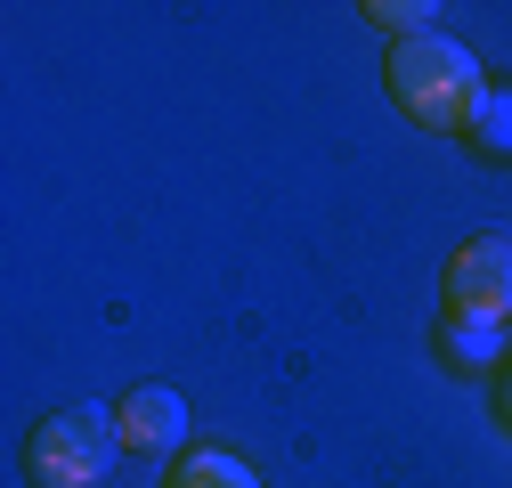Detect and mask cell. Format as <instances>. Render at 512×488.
Wrapping results in <instances>:
<instances>
[{"label":"cell","instance_id":"6da1fadb","mask_svg":"<svg viewBox=\"0 0 512 488\" xmlns=\"http://www.w3.org/2000/svg\"><path fill=\"white\" fill-rule=\"evenodd\" d=\"M391 90L415 122H431V131H472V114L488 98L480 82V57L464 41H447V33H415L391 49Z\"/></svg>","mask_w":512,"mask_h":488},{"label":"cell","instance_id":"7a4b0ae2","mask_svg":"<svg viewBox=\"0 0 512 488\" xmlns=\"http://www.w3.org/2000/svg\"><path fill=\"white\" fill-rule=\"evenodd\" d=\"M114 440H122V423H114V407L82 399V407H66V415H49L41 432H33L25 464H33V480H41V488H90V480H98V472L114 464Z\"/></svg>","mask_w":512,"mask_h":488},{"label":"cell","instance_id":"3957f363","mask_svg":"<svg viewBox=\"0 0 512 488\" xmlns=\"http://www.w3.org/2000/svg\"><path fill=\"white\" fill-rule=\"evenodd\" d=\"M447 301H456V318L504 326L512 318V236H472L464 253L447 261Z\"/></svg>","mask_w":512,"mask_h":488},{"label":"cell","instance_id":"277c9868","mask_svg":"<svg viewBox=\"0 0 512 488\" xmlns=\"http://www.w3.org/2000/svg\"><path fill=\"white\" fill-rule=\"evenodd\" d=\"M114 423H122V448H139V456H171V448L187 440V399L163 391V383H147V391H131V399L114 407Z\"/></svg>","mask_w":512,"mask_h":488},{"label":"cell","instance_id":"5b68a950","mask_svg":"<svg viewBox=\"0 0 512 488\" xmlns=\"http://www.w3.org/2000/svg\"><path fill=\"white\" fill-rule=\"evenodd\" d=\"M171 488H261V480H252V464H236V456L204 448V456H187V464L171 472Z\"/></svg>","mask_w":512,"mask_h":488},{"label":"cell","instance_id":"8992f818","mask_svg":"<svg viewBox=\"0 0 512 488\" xmlns=\"http://www.w3.org/2000/svg\"><path fill=\"white\" fill-rule=\"evenodd\" d=\"M447 358H456V366H496L504 342H496L488 318H464V326H447Z\"/></svg>","mask_w":512,"mask_h":488},{"label":"cell","instance_id":"52a82bcc","mask_svg":"<svg viewBox=\"0 0 512 488\" xmlns=\"http://www.w3.org/2000/svg\"><path fill=\"white\" fill-rule=\"evenodd\" d=\"M366 17L382 25V33H399V41H415V33H431V0H366Z\"/></svg>","mask_w":512,"mask_h":488},{"label":"cell","instance_id":"ba28073f","mask_svg":"<svg viewBox=\"0 0 512 488\" xmlns=\"http://www.w3.org/2000/svg\"><path fill=\"white\" fill-rule=\"evenodd\" d=\"M472 139L488 147V155H512V98H480V114H472Z\"/></svg>","mask_w":512,"mask_h":488},{"label":"cell","instance_id":"9c48e42d","mask_svg":"<svg viewBox=\"0 0 512 488\" xmlns=\"http://www.w3.org/2000/svg\"><path fill=\"white\" fill-rule=\"evenodd\" d=\"M504 407H512V391H504Z\"/></svg>","mask_w":512,"mask_h":488}]
</instances>
